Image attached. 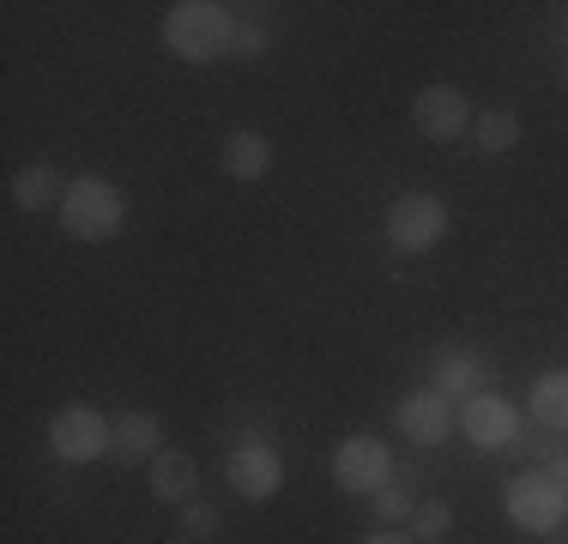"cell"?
Masks as SVG:
<instances>
[{
	"instance_id": "obj_7",
	"label": "cell",
	"mask_w": 568,
	"mask_h": 544,
	"mask_svg": "<svg viewBox=\"0 0 568 544\" xmlns=\"http://www.w3.org/2000/svg\"><path fill=\"white\" fill-rule=\"evenodd\" d=\"M412 121H417L424 140L448 145L459 133H471V103H466V91H454V85H424L412 103Z\"/></svg>"
},
{
	"instance_id": "obj_5",
	"label": "cell",
	"mask_w": 568,
	"mask_h": 544,
	"mask_svg": "<svg viewBox=\"0 0 568 544\" xmlns=\"http://www.w3.org/2000/svg\"><path fill=\"white\" fill-rule=\"evenodd\" d=\"M49 447L67 466H91V460H110V417L91 412V405H67L49 417Z\"/></svg>"
},
{
	"instance_id": "obj_8",
	"label": "cell",
	"mask_w": 568,
	"mask_h": 544,
	"mask_svg": "<svg viewBox=\"0 0 568 544\" xmlns=\"http://www.w3.org/2000/svg\"><path fill=\"white\" fill-rule=\"evenodd\" d=\"M394 424H399L405 442L436 447V442H448V430H454V400H442L436 387H412V393L394 405Z\"/></svg>"
},
{
	"instance_id": "obj_18",
	"label": "cell",
	"mask_w": 568,
	"mask_h": 544,
	"mask_svg": "<svg viewBox=\"0 0 568 544\" xmlns=\"http://www.w3.org/2000/svg\"><path fill=\"white\" fill-rule=\"evenodd\" d=\"M448 533H454V508H448V502H436V496L417 502V514H412V538H417V544H442Z\"/></svg>"
},
{
	"instance_id": "obj_16",
	"label": "cell",
	"mask_w": 568,
	"mask_h": 544,
	"mask_svg": "<svg viewBox=\"0 0 568 544\" xmlns=\"http://www.w3.org/2000/svg\"><path fill=\"white\" fill-rule=\"evenodd\" d=\"M471 145H478L484 158H503L520 145V115L514 109H478L471 115Z\"/></svg>"
},
{
	"instance_id": "obj_4",
	"label": "cell",
	"mask_w": 568,
	"mask_h": 544,
	"mask_svg": "<svg viewBox=\"0 0 568 544\" xmlns=\"http://www.w3.org/2000/svg\"><path fill=\"white\" fill-rule=\"evenodd\" d=\"M442 236H448V206L436 194H399L387 206V242L399 254H429Z\"/></svg>"
},
{
	"instance_id": "obj_2",
	"label": "cell",
	"mask_w": 568,
	"mask_h": 544,
	"mask_svg": "<svg viewBox=\"0 0 568 544\" xmlns=\"http://www.w3.org/2000/svg\"><path fill=\"white\" fill-rule=\"evenodd\" d=\"M55 218L73 242H110L121 230V218H128V200H121V188L103 182V175H79V182H67V200H61Z\"/></svg>"
},
{
	"instance_id": "obj_3",
	"label": "cell",
	"mask_w": 568,
	"mask_h": 544,
	"mask_svg": "<svg viewBox=\"0 0 568 544\" xmlns=\"http://www.w3.org/2000/svg\"><path fill=\"white\" fill-rule=\"evenodd\" d=\"M503 508L520 533H557L562 514H568V496L550 472H520V478H508V490H503Z\"/></svg>"
},
{
	"instance_id": "obj_11",
	"label": "cell",
	"mask_w": 568,
	"mask_h": 544,
	"mask_svg": "<svg viewBox=\"0 0 568 544\" xmlns=\"http://www.w3.org/2000/svg\"><path fill=\"white\" fill-rule=\"evenodd\" d=\"M158 454H164V424H158V412L110 417V460L115 466H152Z\"/></svg>"
},
{
	"instance_id": "obj_22",
	"label": "cell",
	"mask_w": 568,
	"mask_h": 544,
	"mask_svg": "<svg viewBox=\"0 0 568 544\" xmlns=\"http://www.w3.org/2000/svg\"><path fill=\"white\" fill-rule=\"evenodd\" d=\"M363 544H417V538H405V533H394V526H382V533H369Z\"/></svg>"
},
{
	"instance_id": "obj_15",
	"label": "cell",
	"mask_w": 568,
	"mask_h": 544,
	"mask_svg": "<svg viewBox=\"0 0 568 544\" xmlns=\"http://www.w3.org/2000/svg\"><path fill=\"white\" fill-rule=\"evenodd\" d=\"M12 200H19L24 212H61V200H67V182L49 163H24L19 175H12Z\"/></svg>"
},
{
	"instance_id": "obj_21",
	"label": "cell",
	"mask_w": 568,
	"mask_h": 544,
	"mask_svg": "<svg viewBox=\"0 0 568 544\" xmlns=\"http://www.w3.org/2000/svg\"><path fill=\"white\" fill-rule=\"evenodd\" d=\"M261 49H266V31H261V24H236V43H230V54H242V61H254Z\"/></svg>"
},
{
	"instance_id": "obj_19",
	"label": "cell",
	"mask_w": 568,
	"mask_h": 544,
	"mask_svg": "<svg viewBox=\"0 0 568 544\" xmlns=\"http://www.w3.org/2000/svg\"><path fill=\"white\" fill-rule=\"evenodd\" d=\"M375 514H382V521L387 526H399V521H412V514H417V502H412V490H405V484H387V490H375Z\"/></svg>"
},
{
	"instance_id": "obj_23",
	"label": "cell",
	"mask_w": 568,
	"mask_h": 544,
	"mask_svg": "<svg viewBox=\"0 0 568 544\" xmlns=\"http://www.w3.org/2000/svg\"><path fill=\"white\" fill-rule=\"evenodd\" d=\"M550 478H557V484H568V454L557 460V466H550Z\"/></svg>"
},
{
	"instance_id": "obj_13",
	"label": "cell",
	"mask_w": 568,
	"mask_h": 544,
	"mask_svg": "<svg viewBox=\"0 0 568 544\" xmlns=\"http://www.w3.org/2000/svg\"><path fill=\"white\" fill-rule=\"evenodd\" d=\"M224 175L230 182H261L266 170H273V140L266 133H254V128H236V133H224Z\"/></svg>"
},
{
	"instance_id": "obj_1",
	"label": "cell",
	"mask_w": 568,
	"mask_h": 544,
	"mask_svg": "<svg viewBox=\"0 0 568 544\" xmlns=\"http://www.w3.org/2000/svg\"><path fill=\"white\" fill-rule=\"evenodd\" d=\"M164 43L182 61H219L236 43V12L219 7V0H175L164 12Z\"/></svg>"
},
{
	"instance_id": "obj_12",
	"label": "cell",
	"mask_w": 568,
	"mask_h": 544,
	"mask_svg": "<svg viewBox=\"0 0 568 544\" xmlns=\"http://www.w3.org/2000/svg\"><path fill=\"white\" fill-rule=\"evenodd\" d=\"M145 484H152V496H158V502H170V508L194 502V490H200L194 454H182V447H164V454H158L152 466H145Z\"/></svg>"
},
{
	"instance_id": "obj_9",
	"label": "cell",
	"mask_w": 568,
	"mask_h": 544,
	"mask_svg": "<svg viewBox=\"0 0 568 544\" xmlns=\"http://www.w3.org/2000/svg\"><path fill=\"white\" fill-rule=\"evenodd\" d=\"M224 478L242 502H266V496H278V484H284V460L266 442H248L224 460Z\"/></svg>"
},
{
	"instance_id": "obj_20",
	"label": "cell",
	"mask_w": 568,
	"mask_h": 544,
	"mask_svg": "<svg viewBox=\"0 0 568 544\" xmlns=\"http://www.w3.org/2000/svg\"><path fill=\"white\" fill-rule=\"evenodd\" d=\"M182 526H187V533H194V538H212V533H219V508H212V502H182Z\"/></svg>"
},
{
	"instance_id": "obj_14",
	"label": "cell",
	"mask_w": 568,
	"mask_h": 544,
	"mask_svg": "<svg viewBox=\"0 0 568 544\" xmlns=\"http://www.w3.org/2000/svg\"><path fill=\"white\" fill-rule=\"evenodd\" d=\"M429 387L442 393V400H471V393H484V370L471 351H442L436 370H429Z\"/></svg>"
},
{
	"instance_id": "obj_24",
	"label": "cell",
	"mask_w": 568,
	"mask_h": 544,
	"mask_svg": "<svg viewBox=\"0 0 568 544\" xmlns=\"http://www.w3.org/2000/svg\"><path fill=\"white\" fill-rule=\"evenodd\" d=\"M562 31H568V12H562Z\"/></svg>"
},
{
	"instance_id": "obj_6",
	"label": "cell",
	"mask_w": 568,
	"mask_h": 544,
	"mask_svg": "<svg viewBox=\"0 0 568 544\" xmlns=\"http://www.w3.org/2000/svg\"><path fill=\"white\" fill-rule=\"evenodd\" d=\"M333 484L357 490V496H375V490L394 484V460H387L382 435H345L333 447Z\"/></svg>"
},
{
	"instance_id": "obj_10",
	"label": "cell",
	"mask_w": 568,
	"mask_h": 544,
	"mask_svg": "<svg viewBox=\"0 0 568 544\" xmlns=\"http://www.w3.org/2000/svg\"><path fill=\"white\" fill-rule=\"evenodd\" d=\"M459 430H466L471 447H508L520 435V412H514L503 393H471L459 405Z\"/></svg>"
},
{
	"instance_id": "obj_17",
	"label": "cell",
	"mask_w": 568,
	"mask_h": 544,
	"mask_svg": "<svg viewBox=\"0 0 568 544\" xmlns=\"http://www.w3.org/2000/svg\"><path fill=\"white\" fill-rule=\"evenodd\" d=\"M532 417H538V424H550V430H568V370L538 375V387H532Z\"/></svg>"
}]
</instances>
